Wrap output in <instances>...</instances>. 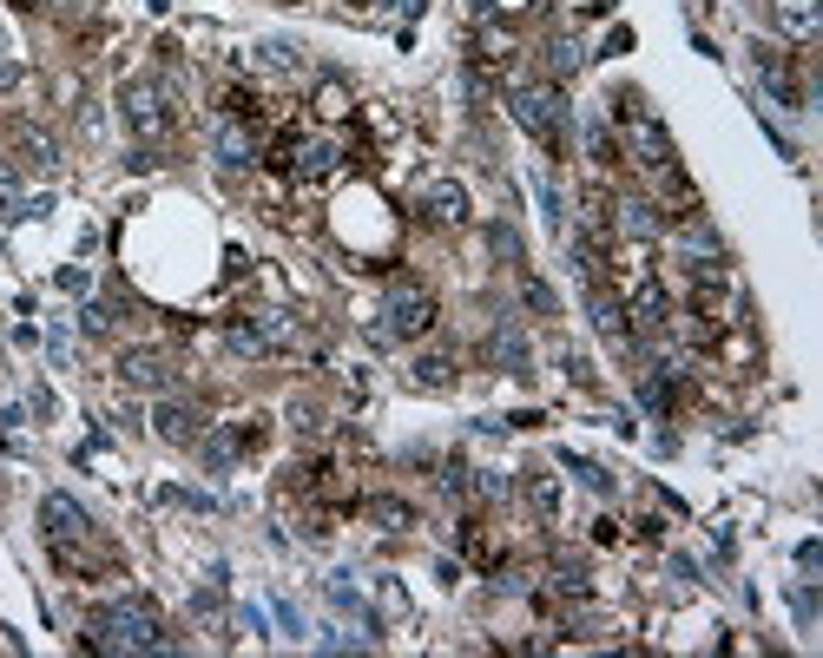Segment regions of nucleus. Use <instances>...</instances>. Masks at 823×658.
<instances>
[{"label":"nucleus","mask_w":823,"mask_h":658,"mask_svg":"<svg viewBox=\"0 0 823 658\" xmlns=\"http://www.w3.org/2000/svg\"><path fill=\"white\" fill-rule=\"evenodd\" d=\"M494 356H501L514 376H527V343H521V330H508V323H501V330H494Z\"/></svg>","instance_id":"obj_14"},{"label":"nucleus","mask_w":823,"mask_h":658,"mask_svg":"<svg viewBox=\"0 0 823 658\" xmlns=\"http://www.w3.org/2000/svg\"><path fill=\"white\" fill-rule=\"evenodd\" d=\"M620 231L640 237V244H653V237H666V211H659L653 198H626V204H620Z\"/></svg>","instance_id":"obj_9"},{"label":"nucleus","mask_w":823,"mask_h":658,"mask_svg":"<svg viewBox=\"0 0 823 658\" xmlns=\"http://www.w3.org/2000/svg\"><path fill=\"white\" fill-rule=\"evenodd\" d=\"M633 158H640V165H653V171H666V165H672V145L659 138V125H646V119L633 125Z\"/></svg>","instance_id":"obj_12"},{"label":"nucleus","mask_w":823,"mask_h":658,"mask_svg":"<svg viewBox=\"0 0 823 658\" xmlns=\"http://www.w3.org/2000/svg\"><path fill=\"white\" fill-rule=\"evenodd\" d=\"M316 112H323V119H343V112H349V92H343V86H323V92H316Z\"/></svg>","instance_id":"obj_20"},{"label":"nucleus","mask_w":823,"mask_h":658,"mask_svg":"<svg viewBox=\"0 0 823 658\" xmlns=\"http://www.w3.org/2000/svg\"><path fill=\"white\" fill-rule=\"evenodd\" d=\"M218 158H224V165H251V132L224 125V132H218Z\"/></svg>","instance_id":"obj_15"},{"label":"nucleus","mask_w":823,"mask_h":658,"mask_svg":"<svg viewBox=\"0 0 823 658\" xmlns=\"http://www.w3.org/2000/svg\"><path fill=\"white\" fill-rule=\"evenodd\" d=\"M40 521H46V540H53V547H66V540H86V534H92V521H86L66 494H46Z\"/></svg>","instance_id":"obj_8"},{"label":"nucleus","mask_w":823,"mask_h":658,"mask_svg":"<svg viewBox=\"0 0 823 658\" xmlns=\"http://www.w3.org/2000/svg\"><path fill=\"white\" fill-rule=\"evenodd\" d=\"M369 521H382V527L396 534V527H409V508H402V501H369Z\"/></svg>","instance_id":"obj_19"},{"label":"nucleus","mask_w":823,"mask_h":658,"mask_svg":"<svg viewBox=\"0 0 823 658\" xmlns=\"http://www.w3.org/2000/svg\"><path fill=\"white\" fill-rule=\"evenodd\" d=\"M382 316H389V336H402V343L429 336V323H435V297H429V283H415V277H396V283H389V303H382Z\"/></svg>","instance_id":"obj_3"},{"label":"nucleus","mask_w":823,"mask_h":658,"mask_svg":"<svg viewBox=\"0 0 823 658\" xmlns=\"http://www.w3.org/2000/svg\"><path fill=\"white\" fill-rule=\"evenodd\" d=\"M488 244H494V250H501V257H521V237H514V231H508V224H494V231H488Z\"/></svg>","instance_id":"obj_21"},{"label":"nucleus","mask_w":823,"mask_h":658,"mask_svg":"<svg viewBox=\"0 0 823 658\" xmlns=\"http://www.w3.org/2000/svg\"><path fill=\"white\" fill-rule=\"evenodd\" d=\"M53 13H86V0H53Z\"/></svg>","instance_id":"obj_23"},{"label":"nucleus","mask_w":823,"mask_h":658,"mask_svg":"<svg viewBox=\"0 0 823 658\" xmlns=\"http://www.w3.org/2000/svg\"><path fill=\"white\" fill-rule=\"evenodd\" d=\"M514 119H521L547 152L567 145V99H560L554 86H521V92H514Z\"/></svg>","instance_id":"obj_2"},{"label":"nucleus","mask_w":823,"mask_h":658,"mask_svg":"<svg viewBox=\"0 0 823 658\" xmlns=\"http://www.w3.org/2000/svg\"><path fill=\"white\" fill-rule=\"evenodd\" d=\"M422 204H429V218H435V224H461V218H468V191H461L455 178L429 185V198H422Z\"/></svg>","instance_id":"obj_10"},{"label":"nucleus","mask_w":823,"mask_h":658,"mask_svg":"<svg viewBox=\"0 0 823 658\" xmlns=\"http://www.w3.org/2000/svg\"><path fill=\"white\" fill-rule=\"evenodd\" d=\"M771 20H778L785 40L811 46V40L823 33V0H771Z\"/></svg>","instance_id":"obj_6"},{"label":"nucleus","mask_w":823,"mask_h":658,"mask_svg":"<svg viewBox=\"0 0 823 658\" xmlns=\"http://www.w3.org/2000/svg\"><path fill=\"white\" fill-rule=\"evenodd\" d=\"M521 297H527V310H541V316H554V290H547L541 277H521Z\"/></svg>","instance_id":"obj_18"},{"label":"nucleus","mask_w":823,"mask_h":658,"mask_svg":"<svg viewBox=\"0 0 823 658\" xmlns=\"http://www.w3.org/2000/svg\"><path fill=\"white\" fill-rule=\"evenodd\" d=\"M119 105H125V125H132L145 145L171 132V112H165V86H158V79H125Z\"/></svg>","instance_id":"obj_4"},{"label":"nucleus","mask_w":823,"mask_h":658,"mask_svg":"<svg viewBox=\"0 0 823 658\" xmlns=\"http://www.w3.org/2000/svg\"><path fill=\"white\" fill-rule=\"evenodd\" d=\"M20 152H26V165H33V171H53V165H59V145H53L40 125H26V132H20Z\"/></svg>","instance_id":"obj_13"},{"label":"nucleus","mask_w":823,"mask_h":658,"mask_svg":"<svg viewBox=\"0 0 823 658\" xmlns=\"http://www.w3.org/2000/svg\"><path fill=\"white\" fill-rule=\"evenodd\" d=\"M415 382H422V389H448V382H455V363H448V356H422V363H415Z\"/></svg>","instance_id":"obj_16"},{"label":"nucleus","mask_w":823,"mask_h":658,"mask_svg":"<svg viewBox=\"0 0 823 658\" xmlns=\"http://www.w3.org/2000/svg\"><path fill=\"white\" fill-rule=\"evenodd\" d=\"M527 501H534L541 514H560V488H554V475H534V481H527Z\"/></svg>","instance_id":"obj_17"},{"label":"nucleus","mask_w":823,"mask_h":658,"mask_svg":"<svg viewBox=\"0 0 823 658\" xmlns=\"http://www.w3.org/2000/svg\"><path fill=\"white\" fill-rule=\"evenodd\" d=\"M7 86H20V66H13V59H0V92H7Z\"/></svg>","instance_id":"obj_22"},{"label":"nucleus","mask_w":823,"mask_h":658,"mask_svg":"<svg viewBox=\"0 0 823 658\" xmlns=\"http://www.w3.org/2000/svg\"><path fill=\"white\" fill-rule=\"evenodd\" d=\"M119 382L125 389H145V395H171V363L158 349H125L119 356Z\"/></svg>","instance_id":"obj_5"},{"label":"nucleus","mask_w":823,"mask_h":658,"mask_svg":"<svg viewBox=\"0 0 823 658\" xmlns=\"http://www.w3.org/2000/svg\"><path fill=\"white\" fill-rule=\"evenodd\" d=\"M158 435H165L171 448H198V442H204V415H198L191 402L165 395V402H158Z\"/></svg>","instance_id":"obj_7"},{"label":"nucleus","mask_w":823,"mask_h":658,"mask_svg":"<svg viewBox=\"0 0 823 658\" xmlns=\"http://www.w3.org/2000/svg\"><path fill=\"white\" fill-rule=\"evenodd\" d=\"M92 646H112V653H165V626L145 600H119L105 613H92Z\"/></svg>","instance_id":"obj_1"},{"label":"nucleus","mask_w":823,"mask_h":658,"mask_svg":"<svg viewBox=\"0 0 823 658\" xmlns=\"http://www.w3.org/2000/svg\"><path fill=\"white\" fill-rule=\"evenodd\" d=\"M257 66L277 73V79H290V73H303V46H290V40H264V46H257Z\"/></svg>","instance_id":"obj_11"}]
</instances>
